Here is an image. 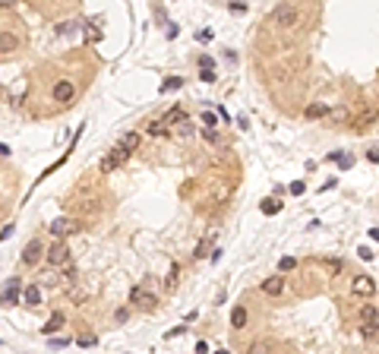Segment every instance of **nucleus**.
Wrapping results in <instances>:
<instances>
[{
  "mask_svg": "<svg viewBox=\"0 0 379 354\" xmlns=\"http://www.w3.org/2000/svg\"><path fill=\"white\" fill-rule=\"evenodd\" d=\"M130 155H133V152H130V149H123V146L117 143L114 149H111L108 155L101 158V171H104V174H111V171H114V168H120V165H123V162H126V158H130Z\"/></svg>",
  "mask_w": 379,
  "mask_h": 354,
  "instance_id": "obj_1",
  "label": "nucleus"
},
{
  "mask_svg": "<svg viewBox=\"0 0 379 354\" xmlns=\"http://www.w3.org/2000/svg\"><path fill=\"white\" fill-rule=\"evenodd\" d=\"M44 259H48L54 269H60L63 263H70V247H66V240L57 237V244L54 247H48V253H44Z\"/></svg>",
  "mask_w": 379,
  "mask_h": 354,
  "instance_id": "obj_2",
  "label": "nucleus"
},
{
  "mask_svg": "<svg viewBox=\"0 0 379 354\" xmlns=\"http://www.w3.org/2000/svg\"><path fill=\"white\" fill-rule=\"evenodd\" d=\"M44 253H48V247L41 244V240H29L25 244V250H22V263L25 266H38L44 259Z\"/></svg>",
  "mask_w": 379,
  "mask_h": 354,
  "instance_id": "obj_3",
  "label": "nucleus"
},
{
  "mask_svg": "<svg viewBox=\"0 0 379 354\" xmlns=\"http://www.w3.org/2000/svg\"><path fill=\"white\" fill-rule=\"evenodd\" d=\"M79 228H82V225H79V222H73V218H54V222H51V234H54V237H60V240H66L70 234H76Z\"/></svg>",
  "mask_w": 379,
  "mask_h": 354,
  "instance_id": "obj_4",
  "label": "nucleus"
},
{
  "mask_svg": "<svg viewBox=\"0 0 379 354\" xmlns=\"http://www.w3.org/2000/svg\"><path fill=\"white\" fill-rule=\"evenodd\" d=\"M130 304L139 307V310H155V307H158V297L149 294V291H142V288H133V291H130Z\"/></svg>",
  "mask_w": 379,
  "mask_h": 354,
  "instance_id": "obj_5",
  "label": "nucleus"
},
{
  "mask_svg": "<svg viewBox=\"0 0 379 354\" xmlns=\"http://www.w3.org/2000/svg\"><path fill=\"white\" fill-rule=\"evenodd\" d=\"M351 291H354L357 297H373L376 294V282L370 275H354V282H351Z\"/></svg>",
  "mask_w": 379,
  "mask_h": 354,
  "instance_id": "obj_6",
  "label": "nucleus"
},
{
  "mask_svg": "<svg viewBox=\"0 0 379 354\" xmlns=\"http://www.w3.org/2000/svg\"><path fill=\"white\" fill-rule=\"evenodd\" d=\"M272 22H275V25H291V22H297V6L281 3L275 13H272Z\"/></svg>",
  "mask_w": 379,
  "mask_h": 354,
  "instance_id": "obj_7",
  "label": "nucleus"
},
{
  "mask_svg": "<svg viewBox=\"0 0 379 354\" xmlns=\"http://www.w3.org/2000/svg\"><path fill=\"white\" fill-rule=\"evenodd\" d=\"M73 95H76V85H73L70 79H60V83L54 85V102L57 104H70Z\"/></svg>",
  "mask_w": 379,
  "mask_h": 354,
  "instance_id": "obj_8",
  "label": "nucleus"
},
{
  "mask_svg": "<svg viewBox=\"0 0 379 354\" xmlns=\"http://www.w3.org/2000/svg\"><path fill=\"white\" fill-rule=\"evenodd\" d=\"M19 288H22V282H19V278L6 282L3 294H0V307H13V304H19Z\"/></svg>",
  "mask_w": 379,
  "mask_h": 354,
  "instance_id": "obj_9",
  "label": "nucleus"
},
{
  "mask_svg": "<svg viewBox=\"0 0 379 354\" xmlns=\"http://www.w3.org/2000/svg\"><path fill=\"white\" fill-rule=\"evenodd\" d=\"M262 294H269V297H278L284 291V275H269V278H262Z\"/></svg>",
  "mask_w": 379,
  "mask_h": 354,
  "instance_id": "obj_10",
  "label": "nucleus"
},
{
  "mask_svg": "<svg viewBox=\"0 0 379 354\" xmlns=\"http://www.w3.org/2000/svg\"><path fill=\"white\" fill-rule=\"evenodd\" d=\"M19 44H22L19 35H13V32H0V54H13Z\"/></svg>",
  "mask_w": 379,
  "mask_h": 354,
  "instance_id": "obj_11",
  "label": "nucleus"
},
{
  "mask_svg": "<svg viewBox=\"0 0 379 354\" xmlns=\"http://www.w3.org/2000/svg\"><path fill=\"white\" fill-rule=\"evenodd\" d=\"M22 304L38 307V304H41V288H38V285H29V288H22Z\"/></svg>",
  "mask_w": 379,
  "mask_h": 354,
  "instance_id": "obj_12",
  "label": "nucleus"
},
{
  "mask_svg": "<svg viewBox=\"0 0 379 354\" xmlns=\"http://www.w3.org/2000/svg\"><path fill=\"white\" fill-rule=\"evenodd\" d=\"M57 329H63V313H54V316L48 319V326H41V332H44V335H48V338L54 335Z\"/></svg>",
  "mask_w": 379,
  "mask_h": 354,
  "instance_id": "obj_13",
  "label": "nucleus"
},
{
  "mask_svg": "<svg viewBox=\"0 0 379 354\" xmlns=\"http://www.w3.org/2000/svg\"><path fill=\"white\" fill-rule=\"evenodd\" d=\"M360 335H363V338H379V323H376V319H363Z\"/></svg>",
  "mask_w": 379,
  "mask_h": 354,
  "instance_id": "obj_14",
  "label": "nucleus"
},
{
  "mask_svg": "<svg viewBox=\"0 0 379 354\" xmlns=\"http://www.w3.org/2000/svg\"><path fill=\"white\" fill-rule=\"evenodd\" d=\"M231 326H234V329H243V326H247V310H243V307H234V313H231Z\"/></svg>",
  "mask_w": 379,
  "mask_h": 354,
  "instance_id": "obj_15",
  "label": "nucleus"
},
{
  "mask_svg": "<svg viewBox=\"0 0 379 354\" xmlns=\"http://www.w3.org/2000/svg\"><path fill=\"white\" fill-rule=\"evenodd\" d=\"M120 146H123V149H130V152L139 149V133H133V130L123 133V136H120Z\"/></svg>",
  "mask_w": 379,
  "mask_h": 354,
  "instance_id": "obj_16",
  "label": "nucleus"
},
{
  "mask_svg": "<svg viewBox=\"0 0 379 354\" xmlns=\"http://www.w3.org/2000/svg\"><path fill=\"white\" fill-rule=\"evenodd\" d=\"M60 269H63V285H73V282H76V278H79V269H76V266H73V263H63Z\"/></svg>",
  "mask_w": 379,
  "mask_h": 354,
  "instance_id": "obj_17",
  "label": "nucleus"
},
{
  "mask_svg": "<svg viewBox=\"0 0 379 354\" xmlns=\"http://www.w3.org/2000/svg\"><path fill=\"white\" fill-rule=\"evenodd\" d=\"M376 120H379V111H376V108H373V111H363V114L357 117V126H373Z\"/></svg>",
  "mask_w": 379,
  "mask_h": 354,
  "instance_id": "obj_18",
  "label": "nucleus"
},
{
  "mask_svg": "<svg viewBox=\"0 0 379 354\" xmlns=\"http://www.w3.org/2000/svg\"><path fill=\"white\" fill-rule=\"evenodd\" d=\"M307 117L310 120H316V117H329V108H325V104H310V108H307Z\"/></svg>",
  "mask_w": 379,
  "mask_h": 354,
  "instance_id": "obj_19",
  "label": "nucleus"
},
{
  "mask_svg": "<svg viewBox=\"0 0 379 354\" xmlns=\"http://www.w3.org/2000/svg\"><path fill=\"white\" fill-rule=\"evenodd\" d=\"M294 269H297L294 256H281V259H278V272H294Z\"/></svg>",
  "mask_w": 379,
  "mask_h": 354,
  "instance_id": "obj_20",
  "label": "nucleus"
},
{
  "mask_svg": "<svg viewBox=\"0 0 379 354\" xmlns=\"http://www.w3.org/2000/svg\"><path fill=\"white\" fill-rule=\"evenodd\" d=\"M76 29H79V22H76V19H70V22H60V25H57V35H73Z\"/></svg>",
  "mask_w": 379,
  "mask_h": 354,
  "instance_id": "obj_21",
  "label": "nucleus"
},
{
  "mask_svg": "<svg viewBox=\"0 0 379 354\" xmlns=\"http://www.w3.org/2000/svg\"><path fill=\"white\" fill-rule=\"evenodd\" d=\"M180 85H183L180 76H171V79H164V83H161V92H174V89H180Z\"/></svg>",
  "mask_w": 379,
  "mask_h": 354,
  "instance_id": "obj_22",
  "label": "nucleus"
},
{
  "mask_svg": "<svg viewBox=\"0 0 379 354\" xmlns=\"http://www.w3.org/2000/svg\"><path fill=\"white\" fill-rule=\"evenodd\" d=\"M149 133L152 136H168V124H164V120H155V124L149 126Z\"/></svg>",
  "mask_w": 379,
  "mask_h": 354,
  "instance_id": "obj_23",
  "label": "nucleus"
},
{
  "mask_svg": "<svg viewBox=\"0 0 379 354\" xmlns=\"http://www.w3.org/2000/svg\"><path fill=\"white\" fill-rule=\"evenodd\" d=\"M177 120H183V111H180V108H171L168 114H164V124H168V126L177 124Z\"/></svg>",
  "mask_w": 379,
  "mask_h": 354,
  "instance_id": "obj_24",
  "label": "nucleus"
},
{
  "mask_svg": "<svg viewBox=\"0 0 379 354\" xmlns=\"http://www.w3.org/2000/svg\"><path fill=\"white\" fill-rule=\"evenodd\" d=\"M262 212L265 215H278V212H281V203H275V199H272V203H262Z\"/></svg>",
  "mask_w": 379,
  "mask_h": 354,
  "instance_id": "obj_25",
  "label": "nucleus"
},
{
  "mask_svg": "<svg viewBox=\"0 0 379 354\" xmlns=\"http://www.w3.org/2000/svg\"><path fill=\"white\" fill-rule=\"evenodd\" d=\"M82 32H85V38H92V42H98V38H101V32H98L95 25H89V22L82 25Z\"/></svg>",
  "mask_w": 379,
  "mask_h": 354,
  "instance_id": "obj_26",
  "label": "nucleus"
},
{
  "mask_svg": "<svg viewBox=\"0 0 379 354\" xmlns=\"http://www.w3.org/2000/svg\"><path fill=\"white\" fill-rule=\"evenodd\" d=\"M199 79H202V83H215V73H212V66H202Z\"/></svg>",
  "mask_w": 379,
  "mask_h": 354,
  "instance_id": "obj_27",
  "label": "nucleus"
},
{
  "mask_svg": "<svg viewBox=\"0 0 379 354\" xmlns=\"http://www.w3.org/2000/svg\"><path fill=\"white\" fill-rule=\"evenodd\" d=\"M177 278H180V269L174 266V269H171V275H168V288H177Z\"/></svg>",
  "mask_w": 379,
  "mask_h": 354,
  "instance_id": "obj_28",
  "label": "nucleus"
},
{
  "mask_svg": "<svg viewBox=\"0 0 379 354\" xmlns=\"http://www.w3.org/2000/svg\"><path fill=\"white\" fill-rule=\"evenodd\" d=\"M303 190H307V187H303V180H294V184H291V193H294V196H300Z\"/></svg>",
  "mask_w": 379,
  "mask_h": 354,
  "instance_id": "obj_29",
  "label": "nucleus"
},
{
  "mask_svg": "<svg viewBox=\"0 0 379 354\" xmlns=\"http://www.w3.org/2000/svg\"><path fill=\"white\" fill-rule=\"evenodd\" d=\"M360 316H363V319H376V307H363Z\"/></svg>",
  "mask_w": 379,
  "mask_h": 354,
  "instance_id": "obj_30",
  "label": "nucleus"
},
{
  "mask_svg": "<svg viewBox=\"0 0 379 354\" xmlns=\"http://www.w3.org/2000/svg\"><path fill=\"white\" fill-rule=\"evenodd\" d=\"M95 342H98L95 335H82V338H79V345H82V348H89V345H95Z\"/></svg>",
  "mask_w": 379,
  "mask_h": 354,
  "instance_id": "obj_31",
  "label": "nucleus"
},
{
  "mask_svg": "<svg viewBox=\"0 0 379 354\" xmlns=\"http://www.w3.org/2000/svg\"><path fill=\"white\" fill-rule=\"evenodd\" d=\"M338 165H341V168H351V165H354V158H351V155H341V158H338Z\"/></svg>",
  "mask_w": 379,
  "mask_h": 354,
  "instance_id": "obj_32",
  "label": "nucleus"
},
{
  "mask_svg": "<svg viewBox=\"0 0 379 354\" xmlns=\"http://www.w3.org/2000/svg\"><path fill=\"white\" fill-rule=\"evenodd\" d=\"M357 253H360V259H373V250H370V247H360Z\"/></svg>",
  "mask_w": 379,
  "mask_h": 354,
  "instance_id": "obj_33",
  "label": "nucleus"
},
{
  "mask_svg": "<svg viewBox=\"0 0 379 354\" xmlns=\"http://www.w3.org/2000/svg\"><path fill=\"white\" fill-rule=\"evenodd\" d=\"M231 10H240L243 13V10H247V3H243V0H231Z\"/></svg>",
  "mask_w": 379,
  "mask_h": 354,
  "instance_id": "obj_34",
  "label": "nucleus"
},
{
  "mask_svg": "<svg viewBox=\"0 0 379 354\" xmlns=\"http://www.w3.org/2000/svg\"><path fill=\"white\" fill-rule=\"evenodd\" d=\"M205 253H209V240H202V244H199V250H196V256H205Z\"/></svg>",
  "mask_w": 379,
  "mask_h": 354,
  "instance_id": "obj_35",
  "label": "nucleus"
},
{
  "mask_svg": "<svg viewBox=\"0 0 379 354\" xmlns=\"http://www.w3.org/2000/svg\"><path fill=\"white\" fill-rule=\"evenodd\" d=\"M6 237H13V225H6V228L0 231V240H6Z\"/></svg>",
  "mask_w": 379,
  "mask_h": 354,
  "instance_id": "obj_36",
  "label": "nucleus"
},
{
  "mask_svg": "<svg viewBox=\"0 0 379 354\" xmlns=\"http://www.w3.org/2000/svg\"><path fill=\"white\" fill-rule=\"evenodd\" d=\"M126 316H130V310H117L114 319H117V323H126Z\"/></svg>",
  "mask_w": 379,
  "mask_h": 354,
  "instance_id": "obj_37",
  "label": "nucleus"
},
{
  "mask_svg": "<svg viewBox=\"0 0 379 354\" xmlns=\"http://www.w3.org/2000/svg\"><path fill=\"white\" fill-rule=\"evenodd\" d=\"M370 162H376V165H379V149H373V152H370Z\"/></svg>",
  "mask_w": 379,
  "mask_h": 354,
  "instance_id": "obj_38",
  "label": "nucleus"
},
{
  "mask_svg": "<svg viewBox=\"0 0 379 354\" xmlns=\"http://www.w3.org/2000/svg\"><path fill=\"white\" fill-rule=\"evenodd\" d=\"M370 237H373V240H379V228H373V231H370Z\"/></svg>",
  "mask_w": 379,
  "mask_h": 354,
  "instance_id": "obj_39",
  "label": "nucleus"
}]
</instances>
